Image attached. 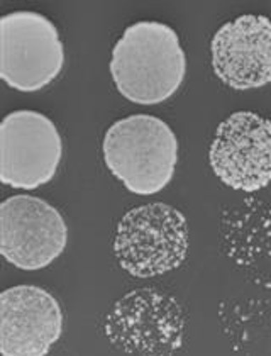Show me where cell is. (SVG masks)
Segmentation results:
<instances>
[{"label":"cell","instance_id":"3957f363","mask_svg":"<svg viewBox=\"0 0 271 356\" xmlns=\"http://www.w3.org/2000/svg\"><path fill=\"white\" fill-rule=\"evenodd\" d=\"M115 258L127 273L151 278L178 268L187 258V219L163 202L131 209L117 224Z\"/></svg>","mask_w":271,"mask_h":356},{"label":"cell","instance_id":"30bf717a","mask_svg":"<svg viewBox=\"0 0 271 356\" xmlns=\"http://www.w3.org/2000/svg\"><path fill=\"white\" fill-rule=\"evenodd\" d=\"M212 67L234 90L271 82V22L266 15L244 14L217 29L211 42Z\"/></svg>","mask_w":271,"mask_h":356},{"label":"cell","instance_id":"277c9868","mask_svg":"<svg viewBox=\"0 0 271 356\" xmlns=\"http://www.w3.org/2000/svg\"><path fill=\"white\" fill-rule=\"evenodd\" d=\"M65 65L60 31L44 14L17 10L0 19V79L19 92H38Z\"/></svg>","mask_w":271,"mask_h":356},{"label":"cell","instance_id":"52a82bcc","mask_svg":"<svg viewBox=\"0 0 271 356\" xmlns=\"http://www.w3.org/2000/svg\"><path fill=\"white\" fill-rule=\"evenodd\" d=\"M67 243L63 216L41 197L21 193L0 206V253L10 265L41 270L63 253Z\"/></svg>","mask_w":271,"mask_h":356},{"label":"cell","instance_id":"7a4b0ae2","mask_svg":"<svg viewBox=\"0 0 271 356\" xmlns=\"http://www.w3.org/2000/svg\"><path fill=\"white\" fill-rule=\"evenodd\" d=\"M104 160L124 187L153 195L172 181L178 163V139L163 119L134 114L119 119L104 138Z\"/></svg>","mask_w":271,"mask_h":356},{"label":"cell","instance_id":"ba28073f","mask_svg":"<svg viewBox=\"0 0 271 356\" xmlns=\"http://www.w3.org/2000/svg\"><path fill=\"white\" fill-rule=\"evenodd\" d=\"M212 170L234 191L258 192L271 178V124L256 112L239 111L217 127L208 151Z\"/></svg>","mask_w":271,"mask_h":356},{"label":"cell","instance_id":"8992f818","mask_svg":"<svg viewBox=\"0 0 271 356\" xmlns=\"http://www.w3.org/2000/svg\"><path fill=\"white\" fill-rule=\"evenodd\" d=\"M63 156L60 131L48 115L14 111L0 124V180L21 191L51 181Z\"/></svg>","mask_w":271,"mask_h":356},{"label":"cell","instance_id":"5b68a950","mask_svg":"<svg viewBox=\"0 0 271 356\" xmlns=\"http://www.w3.org/2000/svg\"><path fill=\"white\" fill-rule=\"evenodd\" d=\"M183 311L168 293L139 289L115 302L106 319L108 341L126 353L170 355L183 343Z\"/></svg>","mask_w":271,"mask_h":356},{"label":"cell","instance_id":"9c48e42d","mask_svg":"<svg viewBox=\"0 0 271 356\" xmlns=\"http://www.w3.org/2000/svg\"><path fill=\"white\" fill-rule=\"evenodd\" d=\"M63 331V311L51 292L17 285L0 296V353L44 356Z\"/></svg>","mask_w":271,"mask_h":356},{"label":"cell","instance_id":"6da1fadb","mask_svg":"<svg viewBox=\"0 0 271 356\" xmlns=\"http://www.w3.org/2000/svg\"><path fill=\"white\" fill-rule=\"evenodd\" d=\"M185 73L187 56L180 38L165 22H134L112 49L110 75L119 94L129 102H165L183 83Z\"/></svg>","mask_w":271,"mask_h":356}]
</instances>
